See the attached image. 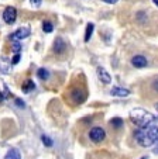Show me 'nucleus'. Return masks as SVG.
Instances as JSON below:
<instances>
[{"mask_svg": "<svg viewBox=\"0 0 158 159\" xmlns=\"http://www.w3.org/2000/svg\"><path fill=\"white\" fill-rule=\"evenodd\" d=\"M134 137H136V141L138 142V145H141L144 148H148L158 142V127L140 128L138 131H136Z\"/></svg>", "mask_w": 158, "mask_h": 159, "instance_id": "nucleus-1", "label": "nucleus"}, {"mask_svg": "<svg viewBox=\"0 0 158 159\" xmlns=\"http://www.w3.org/2000/svg\"><path fill=\"white\" fill-rule=\"evenodd\" d=\"M148 61L144 55H136V57L131 58V65L134 66V68H146Z\"/></svg>", "mask_w": 158, "mask_h": 159, "instance_id": "nucleus-8", "label": "nucleus"}, {"mask_svg": "<svg viewBox=\"0 0 158 159\" xmlns=\"http://www.w3.org/2000/svg\"><path fill=\"white\" fill-rule=\"evenodd\" d=\"M30 3L33 4V6H36V7H40L41 6V3H42V0H30Z\"/></svg>", "mask_w": 158, "mask_h": 159, "instance_id": "nucleus-21", "label": "nucleus"}, {"mask_svg": "<svg viewBox=\"0 0 158 159\" xmlns=\"http://www.w3.org/2000/svg\"><path fill=\"white\" fill-rule=\"evenodd\" d=\"M152 2L155 3V6H158V0H152Z\"/></svg>", "mask_w": 158, "mask_h": 159, "instance_id": "nucleus-27", "label": "nucleus"}, {"mask_svg": "<svg viewBox=\"0 0 158 159\" xmlns=\"http://www.w3.org/2000/svg\"><path fill=\"white\" fill-rule=\"evenodd\" d=\"M155 108H157V111H158V103H157V104H155Z\"/></svg>", "mask_w": 158, "mask_h": 159, "instance_id": "nucleus-29", "label": "nucleus"}, {"mask_svg": "<svg viewBox=\"0 0 158 159\" xmlns=\"http://www.w3.org/2000/svg\"><path fill=\"white\" fill-rule=\"evenodd\" d=\"M152 87H154L155 92H158V80H154V83H152Z\"/></svg>", "mask_w": 158, "mask_h": 159, "instance_id": "nucleus-24", "label": "nucleus"}, {"mask_svg": "<svg viewBox=\"0 0 158 159\" xmlns=\"http://www.w3.org/2000/svg\"><path fill=\"white\" fill-rule=\"evenodd\" d=\"M37 76H38L41 80H47V79L50 78V72H48L45 68H40V69L37 70Z\"/></svg>", "mask_w": 158, "mask_h": 159, "instance_id": "nucleus-15", "label": "nucleus"}, {"mask_svg": "<svg viewBox=\"0 0 158 159\" xmlns=\"http://www.w3.org/2000/svg\"><path fill=\"white\" fill-rule=\"evenodd\" d=\"M4 159H21V153L17 148H12V149L7 151Z\"/></svg>", "mask_w": 158, "mask_h": 159, "instance_id": "nucleus-12", "label": "nucleus"}, {"mask_svg": "<svg viewBox=\"0 0 158 159\" xmlns=\"http://www.w3.org/2000/svg\"><path fill=\"white\" fill-rule=\"evenodd\" d=\"M41 141H42V144H44L45 147H48V148H51L52 145H54V141H52L48 135H41Z\"/></svg>", "mask_w": 158, "mask_h": 159, "instance_id": "nucleus-18", "label": "nucleus"}, {"mask_svg": "<svg viewBox=\"0 0 158 159\" xmlns=\"http://www.w3.org/2000/svg\"><path fill=\"white\" fill-rule=\"evenodd\" d=\"M3 100H4V97H3V93L0 92V102H3Z\"/></svg>", "mask_w": 158, "mask_h": 159, "instance_id": "nucleus-25", "label": "nucleus"}, {"mask_svg": "<svg viewBox=\"0 0 158 159\" xmlns=\"http://www.w3.org/2000/svg\"><path fill=\"white\" fill-rule=\"evenodd\" d=\"M93 30H95V25L92 24V23H89V24L86 25V31H85V42H89V39H90V37H92V34H93Z\"/></svg>", "mask_w": 158, "mask_h": 159, "instance_id": "nucleus-14", "label": "nucleus"}, {"mask_svg": "<svg viewBox=\"0 0 158 159\" xmlns=\"http://www.w3.org/2000/svg\"><path fill=\"white\" fill-rule=\"evenodd\" d=\"M10 69H12V61L4 57L0 58V73L7 75V73H10Z\"/></svg>", "mask_w": 158, "mask_h": 159, "instance_id": "nucleus-10", "label": "nucleus"}, {"mask_svg": "<svg viewBox=\"0 0 158 159\" xmlns=\"http://www.w3.org/2000/svg\"><path fill=\"white\" fill-rule=\"evenodd\" d=\"M65 49H66L65 41H64L61 37H57V39H55V42H54V52L62 54V52H65Z\"/></svg>", "mask_w": 158, "mask_h": 159, "instance_id": "nucleus-11", "label": "nucleus"}, {"mask_svg": "<svg viewBox=\"0 0 158 159\" xmlns=\"http://www.w3.org/2000/svg\"><path fill=\"white\" fill-rule=\"evenodd\" d=\"M96 73H98V78L100 82H103L104 84H109L112 82V76L109 75V72L104 68H102V66H99L98 69H96Z\"/></svg>", "mask_w": 158, "mask_h": 159, "instance_id": "nucleus-7", "label": "nucleus"}, {"mask_svg": "<svg viewBox=\"0 0 158 159\" xmlns=\"http://www.w3.org/2000/svg\"><path fill=\"white\" fill-rule=\"evenodd\" d=\"M102 2H104V3H108V4H114V3H117V0H102Z\"/></svg>", "mask_w": 158, "mask_h": 159, "instance_id": "nucleus-23", "label": "nucleus"}, {"mask_svg": "<svg viewBox=\"0 0 158 159\" xmlns=\"http://www.w3.org/2000/svg\"><path fill=\"white\" fill-rule=\"evenodd\" d=\"M71 99L74 103L81 104V103H84L85 99H86V93H85V90H82V89H74L71 92Z\"/></svg>", "mask_w": 158, "mask_h": 159, "instance_id": "nucleus-6", "label": "nucleus"}, {"mask_svg": "<svg viewBox=\"0 0 158 159\" xmlns=\"http://www.w3.org/2000/svg\"><path fill=\"white\" fill-rule=\"evenodd\" d=\"M128 116H130V120L140 128H148L155 121V116L144 108H133Z\"/></svg>", "mask_w": 158, "mask_h": 159, "instance_id": "nucleus-2", "label": "nucleus"}, {"mask_svg": "<svg viewBox=\"0 0 158 159\" xmlns=\"http://www.w3.org/2000/svg\"><path fill=\"white\" fill-rule=\"evenodd\" d=\"M140 159H148V156H141Z\"/></svg>", "mask_w": 158, "mask_h": 159, "instance_id": "nucleus-28", "label": "nucleus"}, {"mask_svg": "<svg viewBox=\"0 0 158 159\" xmlns=\"http://www.w3.org/2000/svg\"><path fill=\"white\" fill-rule=\"evenodd\" d=\"M23 92L24 93H30V92H33L34 89H36V83H34L33 80H26V83L23 84Z\"/></svg>", "mask_w": 158, "mask_h": 159, "instance_id": "nucleus-13", "label": "nucleus"}, {"mask_svg": "<svg viewBox=\"0 0 158 159\" xmlns=\"http://www.w3.org/2000/svg\"><path fill=\"white\" fill-rule=\"evenodd\" d=\"M42 31L44 33H52L54 31V25H52V23H50V21H44L42 23Z\"/></svg>", "mask_w": 158, "mask_h": 159, "instance_id": "nucleus-16", "label": "nucleus"}, {"mask_svg": "<svg viewBox=\"0 0 158 159\" xmlns=\"http://www.w3.org/2000/svg\"><path fill=\"white\" fill-rule=\"evenodd\" d=\"M110 94L116 97H127L130 94V90L124 89V87H120V86H113L110 90Z\"/></svg>", "mask_w": 158, "mask_h": 159, "instance_id": "nucleus-9", "label": "nucleus"}, {"mask_svg": "<svg viewBox=\"0 0 158 159\" xmlns=\"http://www.w3.org/2000/svg\"><path fill=\"white\" fill-rule=\"evenodd\" d=\"M110 125L114 127V128H122V127H123V120H122V118H119V117L112 118V120H110Z\"/></svg>", "mask_w": 158, "mask_h": 159, "instance_id": "nucleus-17", "label": "nucleus"}, {"mask_svg": "<svg viewBox=\"0 0 158 159\" xmlns=\"http://www.w3.org/2000/svg\"><path fill=\"white\" fill-rule=\"evenodd\" d=\"M17 18V10L13 6H7L3 11V20L6 24H13Z\"/></svg>", "mask_w": 158, "mask_h": 159, "instance_id": "nucleus-5", "label": "nucleus"}, {"mask_svg": "<svg viewBox=\"0 0 158 159\" xmlns=\"http://www.w3.org/2000/svg\"><path fill=\"white\" fill-rule=\"evenodd\" d=\"M20 51H21L20 44H18V42H14V44H13V52H14V54H20Z\"/></svg>", "mask_w": 158, "mask_h": 159, "instance_id": "nucleus-19", "label": "nucleus"}, {"mask_svg": "<svg viewBox=\"0 0 158 159\" xmlns=\"http://www.w3.org/2000/svg\"><path fill=\"white\" fill-rule=\"evenodd\" d=\"M30 34H31V28L28 27V25H23V27L17 28V30L10 35V38H12L13 42H18V41H21V39L30 37Z\"/></svg>", "mask_w": 158, "mask_h": 159, "instance_id": "nucleus-3", "label": "nucleus"}, {"mask_svg": "<svg viewBox=\"0 0 158 159\" xmlns=\"http://www.w3.org/2000/svg\"><path fill=\"white\" fill-rule=\"evenodd\" d=\"M154 153H158V147H157V148H154Z\"/></svg>", "mask_w": 158, "mask_h": 159, "instance_id": "nucleus-26", "label": "nucleus"}, {"mask_svg": "<svg viewBox=\"0 0 158 159\" xmlns=\"http://www.w3.org/2000/svg\"><path fill=\"white\" fill-rule=\"evenodd\" d=\"M16 104H17L18 107H24V106H26V104H24V102H21L20 99H16Z\"/></svg>", "mask_w": 158, "mask_h": 159, "instance_id": "nucleus-22", "label": "nucleus"}, {"mask_svg": "<svg viewBox=\"0 0 158 159\" xmlns=\"http://www.w3.org/2000/svg\"><path fill=\"white\" fill-rule=\"evenodd\" d=\"M18 62H20V54H14V57L12 59V65H17Z\"/></svg>", "mask_w": 158, "mask_h": 159, "instance_id": "nucleus-20", "label": "nucleus"}, {"mask_svg": "<svg viewBox=\"0 0 158 159\" xmlns=\"http://www.w3.org/2000/svg\"><path fill=\"white\" fill-rule=\"evenodd\" d=\"M89 138H90V141L98 144V142H102L106 138V132H104V129L102 127H93L89 131Z\"/></svg>", "mask_w": 158, "mask_h": 159, "instance_id": "nucleus-4", "label": "nucleus"}]
</instances>
